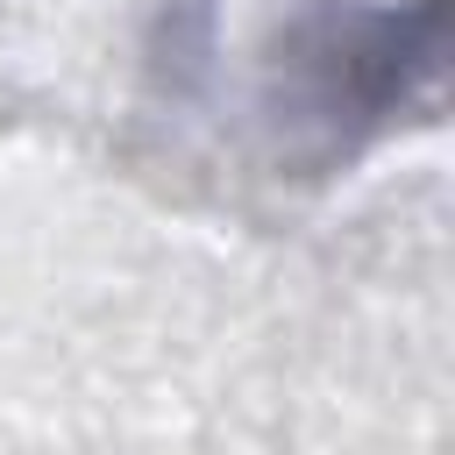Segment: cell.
<instances>
[{"label":"cell","mask_w":455,"mask_h":455,"mask_svg":"<svg viewBox=\"0 0 455 455\" xmlns=\"http://www.w3.org/2000/svg\"><path fill=\"white\" fill-rule=\"evenodd\" d=\"M434 0H299L256 43L249 107L284 171H341L434 85Z\"/></svg>","instance_id":"6da1fadb"}]
</instances>
